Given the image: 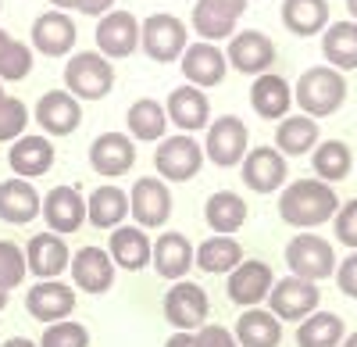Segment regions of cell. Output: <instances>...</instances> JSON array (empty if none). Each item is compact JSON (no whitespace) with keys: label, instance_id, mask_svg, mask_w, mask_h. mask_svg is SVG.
Here are the masks:
<instances>
[{"label":"cell","instance_id":"obj_1","mask_svg":"<svg viewBox=\"0 0 357 347\" xmlns=\"http://www.w3.org/2000/svg\"><path fill=\"white\" fill-rule=\"evenodd\" d=\"M340 208V197L329 183L321 179H296L289 186H282L279 193V219L293 229H314L321 222H329Z\"/></svg>","mask_w":357,"mask_h":347},{"label":"cell","instance_id":"obj_2","mask_svg":"<svg viewBox=\"0 0 357 347\" xmlns=\"http://www.w3.org/2000/svg\"><path fill=\"white\" fill-rule=\"evenodd\" d=\"M293 101L301 104V115L307 119H325V115H336L347 101V79L343 72L329 68V65H314L307 68L293 86Z\"/></svg>","mask_w":357,"mask_h":347},{"label":"cell","instance_id":"obj_3","mask_svg":"<svg viewBox=\"0 0 357 347\" xmlns=\"http://www.w3.org/2000/svg\"><path fill=\"white\" fill-rule=\"evenodd\" d=\"M65 90L82 104V101H104L114 90V65L97 50L72 54L65 65Z\"/></svg>","mask_w":357,"mask_h":347},{"label":"cell","instance_id":"obj_4","mask_svg":"<svg viewBox=\"0 0 357 347\" xmlns=\"http://www.w3.org/2000/svg\"><path fill=\"white\" fill-rule=\"evenodd\" d=\"M139 47L146 50L151 61L172 65L175 57H183V50L190 47V29H186L183 18H175L168 11L146 15L139 22Z\"/></svg>","mask_w":357,"mask_h":347},{"label":"cell","instance_id":"obj_5","mask_svg":"<svg viewBox=\"0 0 357 347\" xmlns=\"http://www.w3.org/2000/svg\"><path fill=\"white\" fill-rule=\"evenodd\" d=\"M286 265H289V276L296 279L321 283V279L336 276V251L318 233H296L286 244Z\"/></svg>","mask_w":357,"mask_h":347},{"label":"cell","instance_id":"obj_6","mask_svg":"<svg viewBox=\"0 0 357 347\" xmlns=\"http://www.w3.org/2000/svg\"><path fill=\"white\" fill-rule=\"evenodd\" d=\"M250 151V129L243 119L236 115H222L207 126V136H204V158L218 165V168H236Z\"/></svg>","mask_w":357,"mask_h":347},{"label":"cell","instance_id":"obj_7","mask_svg":"<svg viewBox=\"0 0 357 347\" xmlns=\"http://www.w3.org/2000/svg\"><path fill=\"white\" fill-rule=\"evenodd\" d=\"M204 165V147L190 136V133H175L165 136L158 143V154H154V168H158V179L165 183H190Z\"/></svg>","mask_w":357,"mask_h":347},{"label":"cell","instance_id":"obj_8","mask_svg":"<svg viewBox=\"0 0 357 347\" xmlns=\"http://www.w3.org/2000/svg\"><path fill=\"white\" fill-rule=\"evenodd\" d=\"M318 304H321L318 283L296 279V276L275 279L272 294H268V311H272L279 323H304L307 315L318 311Z\"/></svg>","mask_w":357,"mask_h":347},{"label":"cell","instance_id":"obj_9","mask_svg":"<svg viewBox=\"0 0 357 347\" xmlns=\"http://www.w3.org/2000/svg\"><path fill=\"white\" fill-rule=\"evenodd\" d=\"M272 286H275L272 265L261 262V258H243V262L229 272L225 294L240 308H261V301H268V294H272Z\"/></svg>","mask_w":357,"mask_h":347},{"label":"cell","instance_id":"obj_10","mask_svg":"<svg viewBox=\"0 0 357 347\" xmlns=\"http://www.w3.org/2000/svg\"><path fill=\"white\" fill-rule=\"evenodd\" d=\"M207 311H211V301H207V290L190 279H178L175 286H168L165 294V319L178 330V333H193L207 323Z\"/></svg>","mask_w":357,"mask_h":347},{"label":"cell","instance_id":"obj_11","mask_svg":"<svg viewBox=\"0 0 357 347\" xmlns=\"http://www.w3.org/2000/svg\"><path fill=\"white\" fill-rule=\"evenodd\" d=\"M129 212L139 229H161L172 219V190L158 176H143L129 190Z\"/></svg>","mask_w":357,"mask_h":347},{"label":"cell","instance_id":"obj_12","mask_svg":"<svg viewBox=\"0 0 357 347\" xmlns=\"http://www.w3.org/2000/svg\"><path fill=\"white\" fill-rule=\"evenodd\" d=\"M139 50V18L132 11H107L97 22V54L107 61H122Z\"/></svg>","mask_w":357,"mask_h":347},{"label":"cell","instance_id":"obj_13","mask_svg":"<svg viewBox=\"0 0 357 347\" xmlns=\"http://www.w3.org/2000/svg\"><path fill=\"white\" fill-rule=\"evenodd\" d=\"M225 61L243 72V75H264L268 68L275 65V43L272 36H264L261 29H243L229 40V50H225Z\"/></svg>","mask_w":357,"mask_h":347},{"label":"cell","instance_id":"obj_14","mask_svg":"<svg viewBox=\"0 0 357 347\" xmlns=\"http://www.w3.org/2000/svg\"><path fill=\"white\" fill-rule=\"evenodd\" d=\"M136 165V143L129 133H100L89 143V168L104 179H118Z\"/></svg>","mask_w":357,"mask_h":347},{"label":"cell","instance_id":"obj_15","mask_svg":"<svg viewBox=\"0 0 357 347\" xmlns=\"http://www.w3.org/2000/svg\"><path fill=\"white\" fill-rule=\"evenodd\" d=\"M40 215L47 222L50 233L65 237V233H79L86 222V197L75 186H54L50 193H43Z\"/></svg>","mask_w":357,"mask_h":347},{"label":"cell","instance_id":"obj_16","mask_svg":"<svg viewBox=\"0 0 357 347\" xmlns=\"http://www.w3.org/2000/svg\"><path fill=\"white\" fill-rule=\"evenodd\" d=\"M25 311L40 323H61L75 311V286L61 279H40L36 286H29L25 294Z\"/></svg>","mask_w":357,"mask_h":347},{"label":"cell","instance_id":"obj_17","mask_svg":"<svg viewBox=\"0 0 357 347\" xmlns=\"http://www.w3.org/2000/svg\"><path fill=\"white\" fill-rule=\"evenodd\" d=\"M243 11H247V0H197L193 4V29L207 43L232 40L236 22H240Z\"/></svg>","mask_w":357,"mask_h":347},{"label":"cell","instance_id":"obj_18","mask_svg":"<svg viewBox=\"0 0 357 347\" xmlns=\"http://www.w3.org/2000/svg\"><path fill=\"white\" fill-rule=\"evenodd\" d=\"M33 119L47 136H72L82 126V104L68 90H47L36 101Z\"/></svg>","mask_w":357,"mask_h":347},{"label":"cell","instance_id":"obj_19","mask_svg":"<svg viewBox=\"0 0 357 347\" xmlns=\"http://www.w3.org/2000/svg\"><path fill=\"white\" fill-rule=\"evenodd\" d=\"M178 65H183V75L190 86H197V90H207V86H218L229 72V61H225V50L218 43H190L183 50V57H178Z\"/></svg>","mask_w":357,"mask_h":347},{"label":"cell","instance_id":"obj_20","mask_svg":"<svg viewBox=\"0 0 357 347\" xmlns=\"http://www.w3.org/2000/svg\"><path fill=\"white\" fill-rule=\"evenodd\" d=\"M240 176L254 193H275V190L286 186L289 168H286V158L275 147H254L240 161Z\"/></svg>","mask_w":357,"mask_h":347},{"label":"cell","instance_id":"obj_21","mask_svg":"<svg viewBox=\"0 0 357 347\" xmlns=\"http://www.w3.org/2000/svg\"><path fill=\"white\" fill-rule=\"evenodd\" d=\"M165 115H168V122H175V129H183V133H197L204 126H211V101H207L204 90H197V86H175V90L168 94L165 101Z\"/></svg>","mask_w":357,"mask_h":347},{"label":"cell","instance_id":"obj_22","mask_svg":"<svg viewBox=\"0 0 357 347\" xmlns=\"http://www.w3.org/2000/svg\"><path fill=\"white\" fill-rule=\"evenodd\" d=\"M68 269H72V283L82 294H107L114 283V262L104 247H79Z\"/></svg>","mask_w":357,"mask_h":347},{"label":"cell","instance_id":"obj_23","mask_svg":"<svg viewBox=\"0 0 357 347\" xmlns=\"http://www.w3.org/2000/svg\"><path fill=\"white\" fill-rule=\"evenodd\" d=\"M8 165L18 179H40L50 172L54 165V143L50 136H40V133H25L11 143L8 151Z\"/></svg>","mask_w":357,"mask_h":347},{"label":"cell","instance_id":"obj_24","mask_svg":"<svg viewBox=\"0 0 357 347\" xmlns=\"http://www.w3.org/2000/svg\"><path fill=\"white\" fill-rule=\"evenodd\" d=\"M72 265V251L68 244L57 237V233H36L25 247V269L33 272L36 279H57L65 269Z\"/></svg>","mask_w":357,"mask_h":347},{"label":"cell","instance_id":"obj_25","mask_svg":"<svg viewBox=\"0 0 357 347\" xmlns=\"http://www.w3.org/2000/svg\"><path fill=\"white\" fill-rule=\"evenodd\" d=\"M75 40H79V29H75L72 15H65V11H43L33 22V47L47 57L72 54Z\"/></svg>","mask_w":357,"mask_h":347},{"label":"cell","instance_id":"obj_26","mask_svg":"<svg viewBox=\"0 0 357 347\" xmlns=\"http://www.w3.org/2000/svg\"><path fill=\"white\" fill-rule=\"evenodd\" d=\"M151 265H154V272L161 276V279H183L190 269H193V244H190V237H183V233H161L158 240H154V247H151Z\"/></svg>","mask_w":357,"mask_h":347},{"label":"cell","instance_id":"obj_27","mask_svg":"<svg viewBox=\"0 0 357 347\" xmlns=\"http://www.w3.org/2000/svg\"><path fill=\"white\" fill-rule=\"evenodd\" d=\"M151 247H154L151 237H146L139 226H118V229H111V240H107V254H111L114 269H126V272L146 269Z\"/></svg>","mask_w":357,"mask_h":347},{"label":"cell","instance_id":"obj_28","mask_svg":"<svg viewBox=\"0 0 357 347\" xmlns=\"http://www.w3.org/2000/svg\"><path fill=\"white\" fill-rule=\"evenodd\" d=\"M40 205H43V197L36 193V186L29 179L11 176V179L0 183V219H4V222L29 226L40 215Z\"/></svg>","mask_w":357,"mask_h":347},{"label":"cell","instance_id":"obj_29","mask_svg":"<svg viewBox=\"0 0 357 347\" xmlns=\"http://www.w3.org/2000/svg\"><path fill=\"white\" fill-rule=\"evenodd\" d=\"M289 104H293V90H289V82L275 72H264L254 79L250 86V108L261 115V119L268 122H279L289 115Z\"/></svg>","mask_w":357,"mask_h":347},{"label":"cell","instance_id":"obj_30","mask_svg":"<svg viewBox=\"0 0 357 347\" xmlns=\"http://www.w3.org/2000/svg\"><path fill=\"white\" fill-rule=\"evenodd\" d=\"M236 344L240 347H279L282 344V323L268 308H243L236 319Z\"/></svg>","mask_w":357,"mask_h":347},{"label":"cell","instance_id":"obj_31","mask_svg":"<svg viewBox=\"0 0 357 347\" xmlns=\"http://www.w3.org/2000/svg\"><path fill=\"white\" fill-rule=\"evenodd\" d=\"M321 54L329 68L354 72L357 68V22H329L321 33Z\"/></svg>","mask_w":357,"mask_h":347},{"label":"cell","instance_id":"obj_32","mask_svg":"<svg viewBox=\"0 0 357 347\" xmlns=\"http://www.w3.org/2000/svg\"><path fill=\"white\" fill-rule=\"evenodd\" d=\"M204 222L215 229V237H236V229H243L247 222V200L232 190H218L207 197Z\"/></svg>","mask_w":357,"mask_h":347},{"label":"cell","instance_id":"obj_33","mask_svg":"<svg viewBox=\"0 0 357 347\" xmlns=\"http://www.w3.org/2000/svg\"><path fill=\"white\" fill-rule=\"evenodd\" d=\"M126 126H129V136L139 140V143H161L165 133H168V115H165V104L154 101V97H139L129 104L126 111Z\"/></svg>","mask_w":357,"mask_h":347},{"label":"cell","instance_id":"obj_34","mask_svg":"<svg viewBox=\"0 0 357 347\" xmlns=\"http://www.w3.org/2000/svg\"><path fill=\"white\" fill-rule=\"evenodd\" d=\"M126 215H129V193L111 186V183L97 186L93 193L86 197V219H89V226H97V229H118Z\"/></svg>","mask_w":357,"mask_h":347},{"label":"cell","instance_id":"obj_35","mask_svg":"<svg viewBox=\"0 0 357 347\" xmlns=\"http://www.w3.org/2000/svg\"><path fill=\"white\" fill-rule=\"evenodd\" d=\"M318 147V122L307 115H286L275 129V151L282 158H301Z\"/></svg>","mask_w":357,"mask_h":347},{"label":"cell","instance_id":"obj_36","mask_svg":"<svg viewBox=\"0 0 357 347\" xmlns=\"http://www.w3.org/2000/svg\"><path fill=\"white\" fill-rule=\"evenodd\" d=\"M240 262H243V247H240V240H236V237H207L200 247H193V265L200 272L225 276Z\"/></svg>","mask_w":357,"mask_h":347},{"label":"cell","instance_id":"obj_37","mask_svg":"<svg viewBox=\"0 0 357 347\" xmlns=\"http://www.w3.org/2000/svg\"><path fill=\"white\" fill-rule=\"evenodd\" d=\"M282 25L293 36H318L329 25V0H282Z\"/></svg>","mask_w":357,"mask_h":347},{"label":"cell","instance_id":"obj_38","mask_svg":"<svg viewBox=\"0 0 357 347\" xmlns=\"http://www.w3.org/2000/svg\"><path fill=\"white\" fill-rule=\"evenodd\" d=\"M311 168H314V179L321 183H340L350 176L354 168V154L343 140H318V147L311 151Z\"/></svg>","mask_w":357,"mask_h":347},{"label":"cell","instance_id":"obj_39","mask_svg":"<svg viewBox=\"0 0 357 347\" xmlns=\"http://www.w3.org/2000/svg\"><path fill=\"white\" fill-rule=\"evenodd\" d=\"M343 337V319L333 311H314L296 326V347H340Z\"/></svg>","mask_w":357,"mask_h":347},{"label":"cell","instance_id":"obj_40","mask_svg":"<svg viewBox=\"0 0 357 347\" xmlns=\"http://www.w3.org/2000/svg\"><path fill=\"white\" fill-rule=\"evenodd\" d=\"M25 272V251L15 240H0V290L11 294L15 286H22Z\"/></svg>","mask_w":357,"mask_h":347},{"label":"cell","instance_id":"obj_41","mask_svg":"<svg viewBox=\"0 0 357 347\" xmlns=\"http://www.w3.org/2000/svg\"><path fill=\"white\" fill-rule=\"evenodd\" d=\"M40 347H89V330L75 319L50 323L40 337Z\"/></svg>","mask_w":357,"mask_h":347},{"label":"cell","instance_id":"obj_42","mask_svg":"<svg viewBox=\"0 0 357 347\" xmlns=\"http://www.w3.org/2000/svg\"><path fill=\"white\" fill-rule=\"evenodd\" d=\"M29 72H33V50H29V43H22V40H11L8 50L0 54V79H4V82H18Z\"/></svg>","mask_w":357,"mask_h":347},{"label":"cell","instance_id":"obj_43","mask_svg":"<svg viewBox=\"0 0 357 347\" xmlns=\"http://www.w3.org/2000/svg\"><path fill=\"white\" fill-rule=\"evenodd\" d=\"M29 126V108L18 97H4L0 104V143H15L18 136H25Z\"/></svg>","mask_w":357,"mask_h":347},{"label":"cell","instance_id":"obj_44","mask_svg":"<svg viewBox=\"0 0 357 347\" xmlns=\"http://www.w3.org/2000/svg\"><path fill=\"white\" fill-rule=\"evenodd\" d=\"M333 229H336V240H340L343 247L357 251V197L336 208V215H333Z\"/></svg>","mask_w":357,"mask_h":347},{"label":"cell","instance_id":"obj_45","mask_svg":"<svg viewBox=\"0 0 357 347\" xmlns=\"http://www.w3.org/2000/svg\"><path fill=\"white\" fill-rule=\"evenodd\" d=\"M193 337H197V347H240L236 337H232V330H225L218 323H204Z\"/></svg>","mask_w":357,"mask_h":347},{"label":"cell","instance_id":"obj_46","mask_svg":"<svg viewBox=\"0 0 357 347\" xmlns=\"http://www.w3.org/2000/svg\"><path fill=\"white\" fill-rule=\"evenodd\" d=\"M336 283H340V290H343L347 297L357 301V251L336 265Z\"/></svg>","mask_w":357,"mask_h":347},{"label":"cell","instance_id":"obj_47","mask_svg":"<svg viewBox=\"0 0 357 347\" xmlns=\"http://www.w3.org/2000/svg\"><path fill=\"white\" fill-rule=\"evenodd\" d=\"M75 11H82V15H97V18H104L107 11H114V0H75Z\"/></svg>","mask_w":357,"mask_h":347},{"label":"cell","instance_id":"obj_48","mask_svg":"<svg viewBox=\"0 0 357 347\" xmlns=\"http://www.w3.org/2000/svg\"><path fill=\"white\" fill-rule=\"evenodd\" d=\"M165 347H197V337L193 333H175V337H168Z\"/></svg>","mask_w":357,"mask_h":347},{"label":"cell","instance_id":"obj_49","mask_svg":"<svg viewBox=\"0 0 357 347\" xmlns=\"http://www.w3.org/2000/svg\"><path fill=\"white\" fill-rule=\"evenodd\" d=\"M0 347H40V344H33V340H25V337H11V340H4Z\"/></svg>","mask_w":357,"mask_h":347},{"label":"cell","instance_id":"obj_50","mask_svg":"<svg viewBox=\"0 0 357 347\" xmlns=\"http://www.w3.org/2000/svg\"><path fill=\"white\" fill-rule=\"evenodd\" d=\"M54 4V11H68V8H75V0H50Z\"/></svg>","mask_w":357,"mask_h":347},{"label":"cell","instance_id":"obj_51","mask_svg":"<svg viewBox=\"0 0 357 347\" xmlns=\"http://www.w3.org/2000/svg\"><path fill=\"white\" fill-rule=\"evenodd\" d=\"M11 40H15V36L8 33V29H0V54H4V50H8V43H11Z\"/></svg>","mask_w":357,"mask_h":347},{"label":"cell","instance_id":"obj_52","mask_svg":"<svg viewBox=\"0 0 357 347\" xmlns=\"http://www.w3.org/2000/svg\"><path fill=\"white\" fill-rule=\"evenodd\" d=\"M347 11H350V22H357V0H347Z\"/></svg>","mask_w":357,"mask_h":347},{"label":"cell","instance_id":"obj_53","mask_svg":"<svg viewBox=\"0 0 357 347\" xmlns=\"http://www.w3.org/2000/svg\"><path fill=\"white\" fill-rule=\"evenodd\" d=\"M340 347H357V333H350V337H343V344Z\"/></svg>","mask_w":357,"mask_h":347},{"label":"cell","instance_id":"obj_54","mask_svg":"<svg viewBox=\"0 0 357 347\" xmlns=\"http://www.w3.org/2000/svg\"><path fill=\"white\" fill-rule=\"evenodd\" d=\"M8 297H11V294H4V290H0V311L8 308Z\"/></svg>","mask_w":357,"mask_h":347},{"label":"cell","instance_id":"obj_55","mask_svg":"<svg viewBox=\"0 0 357 347\" xmlns=\"http://www.w3.org/2000/svg\"><path fill=\"white\" fill-rule=\"evenodd\" d=\"M4 97H8V94H4V86H0V104H4Z\"/></svg>","mask_w":357,"mask_h":347},{"label":"cell","instance_id":"obj_56","mask_svg":"<svg viewBox=\"0 0 357 347\" xmlns=\"http://www.w3.org/2000/svg\"><path fill=\"white\" fill-rule=\"evenodd\" d=\"M0 8H4V0H0Z\"/></svg>","mask_w":357,"mask_h":347}]
</instances>
